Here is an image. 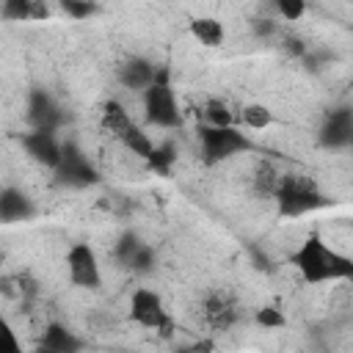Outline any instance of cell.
Returning a JSON list of instances; mask_svg holds the SVG:
<instances>
[{
	"label": "cell",
	"instance_id": "cell-13",
	"mask_svg": "<svg viewBox=\"0 0 353 353\" xmlns=\"http://www.w3.org/2000/svg\"><path fill=\"white\" fill-rule=\"evenodd\" d=\"M39 350L41 353H80L83 350V339L69 331L66 325L61 323H50L41 334V342H39Z\"/></svg>",
	"mask_w": 353,
	"mask_h": 353
},
{
	"label": "cell",
	"instance_id": "cell-14",
	"mask_svg": "<svg viewBox=\"0 0 353 353\" xmlns=\"http://www.w3.org/2000/svg\"><path fill=\"white\" fill-rule=\"evenodd\" d=\"M237 314H240L237 303L226 292H218V295L207 298V303H204V317L212 328H229L237 320Z\"/></svg>",
	"mask_w": 353,
	"mask_h": 353
},
{
	"label": "cell",
	"instance_id": "cell-16",
	"mask_svg": "<svg viewBox=\"0 0 353 353\" xmlns=\"http://www.w3.org/2000/svg\"><path fill=\"white\" fill-rule=\"evenodd\" d=\"M116 141H119L127 152H132L135 157H141V160H149V157L154 154V146H157V143L149 138V132H143L135 121H130V124L116 135Z\"/></svg>",
	"mask_w": 353,
	"mask_h": 353
},
{
	"label": "cell",
	"instance_id": "cell-12",
	"mask_svg": "<svg viewBox=\"0 0 353 353\" xmlns=\"http://www.w3.org/2000/svg\"><path fill=\"white\" fill-rule=\"evenodd\" d=\"M36 215V204L28 193L19 188H3L0 190V223H19L30 221Z\"/></svg>",
	"mask_w": 353,
	"mask_h": 353
},
{
	"label": "cell",
	"instance_id": "cell-21",
	"mask_svg": "<svg viewBox=\"0 0 353 353\" xmlns=\"http://www.w3.org/2000/svg\"><path fill=\"white\" fill-rule=\"evenodd\" d=\"M58 8L69 19H74V22H83V19H88V17H94L99 11V6L97 3H88V0H61Z\"/></svg>",
	"mask_w": 353,
	"mask_h": 353
},
{
	"label": "cell",
	"instance_id": "cell-9",
	"mask_svg": "<svg viewBox=\"0 0 353 353\" xmlns=\"http://www.w3.org/2000/svg\"><path fill=\"white\" fill-rule=\"evenodd\" d=\"M317 141L323 149H347L353 143V110L336 108V110L325 113V119L317 130Z\"/></svg>",
	"mask_w": 353,
	"mask_h": 353
},
{
	"label": "cell",
	"instance_id": "cell-4",
	"mask_svg": "<svg viewBox=\"0 0 353 353\" xmlns=\"http://www.w3.org/2000/svg\"><path fill=\"white\" fill-rule=\"evenodd\" d=\"M248 149H251V141L237 127H207V124L199 127V154L204 165L226 163Z\"/></svg>",
	"mask_w": 353,
	"mask_h": 353
},
{
	"label": "cell",
	"instance_id": "cell-19",
	"mask_svg": "<svg viewBox=\"0 0 353 353\" xmlns=\"http://www.w3.org/2000/svg\"><path fill=\"white\" fill-rule=\"evenodd\" d=\"M201 116H204V124L207 127H234V113L221 99H210L204 105V113Z\"/></svg>",
	"mask_w": 353,
	"mask_h": 353
},
{
	"label": "cell",
	"instance_id": "cell-11",
	"mask_svg": "<svg viewBox=\"0 0 353 353\" xmlns=\"http://www.w3.org/2000/svg\"><path fill=\"white\" fill-rule=\"evenodd\" d=\"M22 146L28 152V157L50 171H55L58 160H61V141L55 132L50 130H28L22 135Z\"/></svg>",
	"mask_w": 353,
	"mask_h": 353
},
{
	"label": "cell",
	"instance_id": "cell-20",
	"mask_svg": "<svg viewBox=\"0 0 353 353\" xmlns=\"http://www.w3.org/2000/svg\"><path fill=\"white\" fill-rule=\"evenodd\" d=\"M0 17L6 22H28L33 19V0H6L0 6Z\"/></svg>",
	"mask_w": 353,
	"mask_h": 353
},
{
	"label": "cell",
	"instance_id": "cell-25",
	"mask_svg": "<svg viewBox=\"0 0 353 353\" xmlns=\"http://www.w3.org/2000/svg\"><path fill=\"white\" fill-rule=\"evenodd\" d=\"M254 320H256V325H262V328H281V325H284V317H281V312H279V309H273V306H265V309H259Z\"/></svg>",
	"mask_w": 353,
	"mask_h": 353
},
{
	"label": "cell",
	"instance_id": "cell-6",
	"mask_svg": "<svg viewBox=\"0 0 353 353\" xmlns=\"http://www.w3.org/2000/svg\"><path fill=\"white\" fill-rule=\"evenodd\" d=\"M130 320L141 328L149 331H160L168 334L171 331V314L160 298V292H154L152 287H135L130 295Z\"/></svg>",
	"mask_w": 353,
	"mask_h": 353
},
{
	"label": "cell",
	"instance_id": "cell-10",
	"mask_svg": "<svg viewBox=\"0 0 353 353\" xmlns=\"http://www.w3.org/2000/svg\"><path fill=\"white\" fill-rule=\"evenodd\" d=\"M157 72H160V66H157L154 61H149V58H143V55H132V58H127V61H121V63L116 66V80H119L127 91L143 94V91L154 83Z\"/></svg>",
	"mask_w": 353,
	"mask_h": 353
},
{
	"label": "cell",
	"instance_id": "cell-7",
	"mask_svg": "<svg viewBox=\"0 0 353 353\" xmlns=\"http://www.w3.org/2000/svg\"><path fill=\"white\" fill-rule=\"evenodd\" d=\"M66 273L69 281L80 290H99L102 287V265L88 243H72L66 251Z\"/></svg>",
	"mask_w": 353,
	"mask_h": 353
},
{
	"label": "cell",
	"instance_id": "cell-26",
	"mask_svg": "<svg viewBox=\"0 0 353 353\" xmlns=\"http://www.w3.org/2000/svg\"><path fill=\"white\" fill-rule=\"evenodd\" d=\"M254 30H256V36H270L276 30V22L273 19H254Z\"/></svg>",
	"mask_w": 353,
	"mask_h": 353
},
{
	"label": "cell",
	"instance_id": "cell-22",
	"mask_svg": "<svg viewBox=\"0 0 353 353\" xmlns=\"http://www.w3.org/2000/svg\"><path fill=\"white\" fill-rule=\"evenodd\" d=\"M0 353H28L14 331V325L8 323V317L0 312Z\"/></svg>",
	"mask_w": 353,
	"mask_h": 353
},
{
	"label": "cell",
	"instance_id": "cell-5",
	"mask_svg": "<svg viewBox=\"0 0 353 353\" xmlns=\"http://www.w3.org/2000/svg\"><path fill=\"white\" fill-rule=\"evenodd\" d=\"M55 179L66 188H91L99 182V171L94 168V163L88 160V154L74 143V141H66L61 143V160L55 165Z\"/></svg>",
	"mask_w": 353,
	"mask_h": 353
},
{
	"label": "cell",
	"instance_id": "cell-17",
	"mask_svg": "<svg viewBox=\"0 0 353 353\" xmlns=\"http://www.w3.org/2000/svg\"><path fill=\"white\" fill-rule=\"evenodd\" d=\"M132 121V116L127 113V108L119 102V99H108L105 105H102V127L116 138L127 124Z\"/></svg>",
	"mask_w": 353,
	"mask_h": 353
},
{
	"label": "cell",
	"instance_id": "cell-3",
	"mask_svg": "<svg viewBox=\"0 0 353 353\" xmlns=\"http://www.w3.org/2000/svg\"><path fill=\"white\" fill-rule=\"evenodd\" d=\"M273 199H276L279 212L284 218H301V215H306V212H312V210L325 204V199L317 190V185L303 174H281Z\"/></svg>",
	"mask_w": 353,
	"mask_h": 353
},
{
	"label": "cell",
	"instance_id": "cell-1",
	"mask_svg": "<svg viewBox=\"0 0 353 353\" xmlns=\"http://www.w3.org/2000/svg\"><path fill=\"white\" fill-rule=\"evenodd\" d=\"M290 265L298 270V276L306 284L345 281L353 276V259L336 251L331 243H325L317 232L303 237V243L290 254Z\"/></svg>",
	"mask_w": 353,
	"mask_h": 353
},
{
	"label": "cell",
	"instance_id": "cell-24",
	"mask_svg": "<svg viewBox=\"0 0 353 353\" xmlns=\"http://www.w3.org/2000/svg\"><path fill=\"white\" fill-rule=\"evenodd\" d=\"M152 265H154V251H152L146 243H141V245L132 251V256L127 259V268L135 270V273H149Z\"/></svg>",
	"mask_w": 353,
	"mask_h": 353
},
{
	"label": "cell",
	"instance_id": "cell-18",
	"mask_svg": "<svg viewBox=\"0 0 353 353\" xmlns=\"http://www.w3.org/2000/svg\"><path fill=\"white\" fill-rule=\"evenodd\" d=\"M237 119L243 121L245 130H265V127L273 124V110L268 105H262V102H248V105L240 108Z\"/></svg>",
	"mask_w": 353,
	"mask_h": 353
},
{
	"label": "cell",
	"instance_id": "cell-15",
	"mask_svg": "<svg viewBox=\"0 0 353 353\" xmlns=\"http://www.w3.org/2000/svg\"><path fill=\"white\" fill-rule=\"evenodd\" d=\"M188 30H190V36H193L199 44H204V47H221L223 39H226V28H223V22L215 19V17H193V19L188 22Z\"/></svg>",
	"mask_w": 353,
	"mask_h": 353
},
{
	"label": "cell",
	"instance_id": "cell-2",
	"mask_svg": "<svg viewBox=\"0 0 353 353\" xmlns=\"http://www.w3.org/2000/svg\"><path fill=\"white\" fill-rule=\"evenodd\" d=\"M141 105H143L146 124H152L157 130H179L182 127V110H179V102L168 83L165 69H160L154 83L141 94Z\"/></svg>",
	"mask_w": 353,
	"mask_h": 353
},
{
	"label": "cell",
	"instance_id": "cell-23",
	"mask_svg": "<svg viewBox=\"0 0 353 353\" xmlns=\"http://www.w3.org/2000/svg\"><path fill=\"white\" fill-rule=\"evenodd\" d=\"M273 11H276L279 19H284V22H298V19L306 14V3H303V0H276V3H273Z\"/></svg>",
	"mask_w": 353,
	"mask_h": 353
},
{
	"label": "cell",
	"instance_id": "cell-8",
	"mask_svg": "<svg viewBox=\"0 0 353 353\" xmlns=\"http://www.w3.org/2000/svg\"><path fill=\"white\" fill-rule=\"evenodd\" d=\"M28 124L30 130H50L58 132L63 124V108L47 88H33L28 94Z\"/></svg>",
	"mask_w": 353,
	"mask_h": 353
}]
</instances>
